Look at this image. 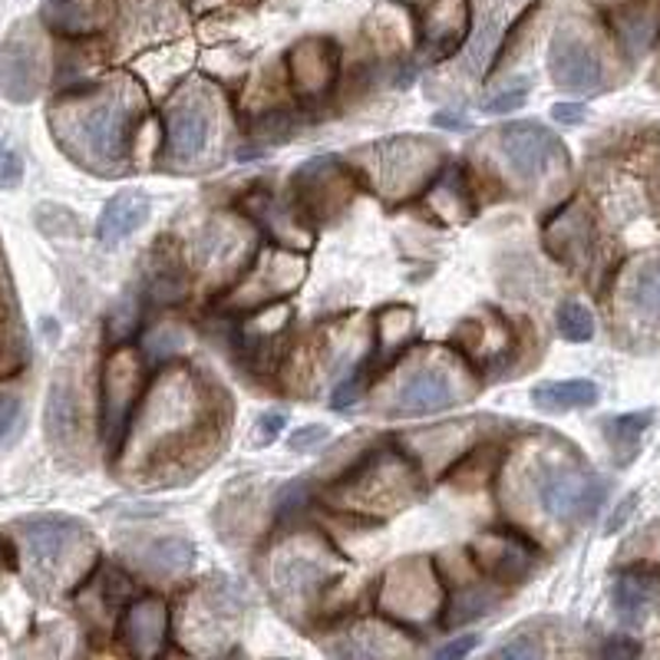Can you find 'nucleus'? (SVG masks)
I'll return each mask as SVG.
<instances>
[{"instance_id":"nucleus-25","label":"nucleus","mask_w":660,"mask_h":660,"mask_svg":"<svg viewBox=\"0 0 660 660\" xmlns=\"http://www.w3.org/2000/svg\"><path fill=\"white\" fill-rule=\"evenodd\" d=\"M79 433H82L79 390L69 373H60L47 399V436L56 449H73L79 443Z\"/></svg>"},{"instance_id":"nucleus-4","label":"nucleus","mask_w":660,"mask_h":660,"mask_svg":"<svg viewBox=\"0 0 660 660\" xmlns=\"http://www.w3.org/2000/svg\"><path fill=\"white\" fill-rule=\"evenodd\" d=\"M420 492V472L417 462L406 456V449L396 446H373L367 449L347 472H341L327 485V499L351 512H373L377 509H399Z\"/></svg>"},{"instance_id":"nucleus-31","label":"nucleus","mask_w":660,"mask_h":660,"mask_svg":"<svg viewBox=\"0 0 660 660\" xmlns=\"http://www.w3.org/2000/svg\"><path fill=\"white\" fill-rule=\"evenodd\" d=\"M601 396L595 380H545L532 390V403L545 412H571L588 409Z\"/></svg>"},{"instance_id":"nucleus-22","label":"nucleus","mask_w":660,"mask_h":660,"mask_svg":"<svg viewBox=\"0 0 660 660\" xmlns=\"http://www.w3.org/2000/svg\"><path fill=\"white\" fill-rule=\"evenodd\" d=\"M169 605L162 598H132L126 605V614L119 621V640L129 647L136 657H158L165 653V640H169Z\"/></svg>"},{"instance_id":"nucleus-8","label":"nucleus","mask_w":660,"mask_h":660,"mask_svg":"<svg viewBox=\"0 0 660 660\" xmlns=\"http://www.w3.org/2000/svg\"><path fill=\"white\" fill-rule=\"evenodd\" d=\"M462 399V373L459 360H446L443 354L412 357L409 367L386 383L383 417L390 420H417L449 409Z\"/></svg>"},{"instance_id":"nucleus-35","label":"nucleus","mask_w":660,"mask_h":660,"mask_svg":"<svg viewBox=\"0 0 660 660\" xmlns=\"http://www.w3.org/2000/svg\"><path fill=\"white\" fill-rule=\"evenodd\" d=\"M503 601V592H495V582L492 585H462L456 595L446 598V624H466V621H475L482 614H488L492 608H499Z\"/></svg>"},{"instance_id":"nucleus-6","label":"nucleus","mask_w":660,"mask_h":660,"mask_svg":"<svg viewBox=\"0 0 660 660\" xmlns=\"http://www.w3.org/2000/svg\"><path fill=\"white\" fill-rule=\"evenodd\" d=\"M162 158L179 169L208 165L215 149H221V103L215 90L202 87V82L179 87L162 110Z\"/></svg>"},{"instance_id":"nucleus-11","label":"nucleus","mask_w":660,"mask_h":660,"mask_svg":"<svg viewBox=\"0 0 660 660\" xmlns=\"http://www.w3.org/2000/svg\"><path fill=\"white\" fill-rule=\"evenodd\" d=\"M90 542L87 529L66 516H40L21 525L24 558L37 585H60L79 568V548Z\"/></svg>"},{"instance_id":"nucleus-18","label":"nucleus","mask_w":660,"mask_h":660,"mask_svg":"<svg viewBox=\"0 0 660 660\" xmlns=\"http://www.w3.org/2000/svg\"><path fill=\"white\" fill-rule=\"evenodd\" d=\"M542 244L545 252L568 268H585L595 252V221L582 199L564 202L558 212H551L542 225Z\"/></svg>"},{"instance_id":"nucleus-33","label":"nucleus","mask_w":660,"mask_h":660,"mask_svg":"<svg viewBox=\"0 0 660 660\" xmlns=\"http://www.w3.org/2000/svg\"><path fill=\"white\" fill-rule=\"evenodd\" d=\"M657 578H660L657 568H631L618 578L614 608L621 611V618L637 621L650 608V601L657 598Z\"/></svg>"},{"instance_id":"nucleus-42","label":"nucleus","mask_w":660,"mask_h":660,"mask_svg":"<svg viewBox=\"0 0 660 660\" xmlns=\"http://www.w3.org/2000/svg\"><path fill=\"white\" fill-rule=\"evenodd\" d=\"M284 427H288V417H284L281 409L262 412V417H258V427H255V443H258V446H271V443L281 436Z\"/></svg>"},{"instance_id":"nucleus-37","label":"nucleus","mask_w":660,"mask_h":660,"mask_svg":"<svg viewBox=\"0 0 660 660\" xmlns=\"http://www.w3.org/2000/svg\"><path fill=\"white\" fill-rule=\"evenodd\" d=\"M195 561V545L173 535V538H158L155 545H149L145 551V564L155 571V574H165V578H173V574H182L186 568H192Z\"/></svg>"},{"instance_id":"nucleus-5","label":"nucleus","mask_w":660,"mask_h":660,"mask_svg":"<svg viewBox=\"0 0 660 660\" xmlns=\"http://www.w3.org/2000/svg\"><path fill=\"white\" fill-rule=\"evenodd\" d=\"M334 558V548L307 532L278 542L268 555V588L275 592V601L288 614L314 611L323 592L341 582Z\"/></svg>"},{"instance_id":"nucleus-50","label":"nucleus","mask_w":660,"mask_h":660,"mask_svg":"<svg viewBox=\"0 0 660 660\" xmlns=\"http://www.w3.org/2000/svg\"><path fill=\"white\" fill-rule=\"evenodd\" d=\"M433 126L453 129V132L459 129V132H462V129H469V119H466V116H456V113H436V116H433Z\"/></svg>"},{"instance_id":"nucleus-39","label":"nucleus","mask_w":660,"mask_h":660,"mask_svg":"<svg viewBox=\"0 0 660 660\" xmlns=\"http://www.w3.org/2000/svg\"><path fill=\"white\" fill-rule=\"evenodd\" d=\"M555 327L571 344H588L595 338V317L582 301H561L555 314Z\"/></svg>"},{"instance_id":"nucleus-29","label":"nucleus","mask_w":660,"mask_h":660,"mask_svg":"<svg viewBox=\"0 0 660 660\" xmlns=\"http://www.w3.org/2000/svg\"><path fill=\"white\" fill-rule=\"evenodd\" d=\"M621 47L627 56H640L650 50V43L657 40L660 34V8L653 0H634V4L621 8L611 21Z\"/></svg>"},{"instance_id":"nucleus-1","label":"nucleus","mask_w":660,"mask_h":660,"mask_svg":"<svg viewBox=\"0 0 660 660\" xmlns=\"http://www.w3.org/2000/svg\"><path fill=\"white\" fill-rule=\"evenodd\" d=\"M145 119V97L129 79H103L56 100L50 126L69 158L93 173H119Z\"/></svg>"},{"instance_id":"nucleus-10","label":"nucleus","mask_w":660,"mask_h":660,"mask_svg":"<svg viewBox=\"0 0 660 660\" xmlns=\"http://www.w3.org/2000/svg\"><path fill=\"white\" fill-rule=\"evenodd\" d=\"M495 136H499V152L519 186L545 189L561 173H568V149L548 126L519 119L506 123Z\"/></svg>"},{"instance_id":"nucleus-14","label":"nucleus","mask_w":660,"mask_h":660,"mask_svg":"<svg viewBox=\"0 0 660 660\" xmlns=\"http://www.w3.org/2000/svg\"><path fill=\"white\" fill-rule=\"evenodd\" d=\"M304 275H307V262L297 258L294 248H281V244L268 248V252H262V258L252 265V271L241 278V284L234 288L231 304L238 310L268 307L271 301L288 297L294 288H301Z\"/></svg>"},{"instance_id":"nucleus-2","label":"nucleus","mask_w":660,"mask_h":660,"mask_svg":"<svg viewBox=\"0 0 660 660\" xmlns=\"http://www.w3.org/2000/svg\"><path fill=\"white\" fill-rule=\"evenodd\" d=\"M218 403L221 393L189 367H165L145 403L139 406L136 436L145 443V462L152 469H169L189 462L195 453H205L218 436Z\"/></svg>"},{"instance_id":"nucleus-28","label":"nucleus","mask_w":660,"mask_h":660,"mask_svg":"<svg viewBox=\"0 0 660 660\" xmlns=\"http://www.w3.org/2000/svg\"><path fill=\"white\" fill-rule=\"evenodd\" d=\"M113 17V0H50L47 21L53 30L82 37V34H97L106 27Z\"/></svg>"},{"instance_id":"nucleus-19","label":"nucleus","mask_w":660,"mask_h":660,"mask_svg":"<svg viewBox=\"0 0 660 660\" xmlns=\"http://www.w3.org/2000/svg\"><path fill=\"white\" fill-rule=\"evenodd\" d=\"M47 79L43 43L30 27H17L0 53V90L14 103H30Z\"/></svg>"},{"instance_id":"nucleus-48","label":"nucleus","mask_w":660,"mask_h":660,"mask_svg":"<svg viewBox=\"0 0 660 660\" xmlns=\"http://www.w3.org/2000/svg\"><path fill=\"white\" fill-rule=\"evenodd\" d=\"M475 634H466V637H456V640H449V644H443L440 650H436V657H443V660H453V657H466L472 647H475Z\"/></svg>"},{"instance_id":"nucleus-51","label":"nucleus","mask_w":660,"mask_h":660,"mask_svg":"<svg viewBox=\"0 0 660 660\" xmlns=\"http://www.w3.org/2000/svg\"><path fill=\"white\" fill-rule=\"evenodd\" d=\"M653 82H657V87H660V69H657V73H653Z\"/></svg>"},{"instance_id":"nucleus-23","label":"nucleus","mask_w":660,"mask_h":660,"mask_svg":"<svg viewBox=\"0 0 660 660\" xmlns=\"http://www.w3.org/2000/svg\"><path fill=\"white\" fill-rule=\"evenodd\" d=\"M244 212L252 215L275 238V244H281V248H297V241L310 244V238H314V225L297 208V202L284 205L268 192H255V195L244 199Z\"/></svg>"},{"instance_id":"nucleus-13","label":"nucleus","mask_w":660,"mask_h":660,"mask_svg":"<svg viewBox=\"0 0 660 660\" xmlns=\"http://www.w3.org/2000/svg\"><path fill=\"white\" fill-rule=\"evenodd\" d=\"M142 386V360L136 347H116L103 370V433L113 453L123 449L129 436V423L139 409Z\"/></svg>"},{"instance_id":"nucleus-36","label":"nucleus","mask_w":660,"mask_h":660,"mask_svg":"<svg viewBox=\"0 0 660 660\" xmlns=\"http://www.w3.org/2000/svg\"><path fill=\"white\" fill-rule=\"evenodd\" d=\"M653 423V409H640V412H624V417H611L605 423V436L611 443V449L618 453V462H631L637 446H640V436L647 433V427Z\"/></svg>"},{"instance_id":"nucleus-20","label":"nucleus","mask_w":660,"mask_h":660,"mask_svg":"<svg viewBox=\"0 0 660 660\" xmlns=\"http://www.w3.org/2000/svg\"><path fill=\"white\" fill-rule=\"evenodd\" d=\"M453 344H456L459 357L479 370L482 367H506L512 351H516L509 320L495 310H485V317H466L453 330Z\"/></svg>"},{"instance_id":"nucleus-15","label":"nucleus","mask_w":660,"mask_h":660,"mask_svg":"<svg viewBox=\"0 0 660 660\" xmlns=\"http://www.w3.org/2000/svg\"><path fill=\"white\" fill-rule=\"evenodd\" d=\"M469 555L488 582H495L499 588H509V585L525 582L532 574L538 548L529 535H522L516 529H488L479 538H472Z\"/></svg>"},{"instance_id":"nucleus-9","label":"nucleus","mask_w":660,"mask_h":660,"mask_svg":"<svg viewBox=\"0 0 660 660\" xmlns=\"http://www.w3.org/2000/svg\"><path fill=\"white\" fill-rule=\"evenodd\" d=\"M446 585L427 555L399 558L386 568L377 588V608L393 624H427L446 611Z\"/></svg>"},{"instance_id":"nucleus-52","label":"nucleus","mask_w":660,"mask_h":660,"mask_svg":"<svg viewBox=\"0 0 660 660\" xmlns=\"http://www.w3.org/2000/svg\"><path fill=\"white\" fill-rule=\"evenodd\" d=\"M0 149H4V145H0Z\"/></svg>"},{"instance_id":"nucleus-47","label":"nucleus","mask_w":660,"mask_h":660,"mask_svg":"<svg viewBox=\"0 0 660 660\" xmlns=\"http://www.w3.org/2000/svg\"><path fill=\"white\" fill-rule=\"evenodd\" d=\"M640 644L631 637H608V644L601 647V657H637Z\"/></svg>"},{"instance_id":"nucleus-45","label":"nucleus","mask_w":660,"mask_h":660,"mask_svg":"<svg viewBox=\"0 0 660 660\" xmlns=\"http://www.w3.org/2000/svg\"><path fill=\"white\" fill-rule=\"evenodd\" d=\"M21 417V403L14 396H0V440H4Z\"/></svg>"},{"instance_id":"nucleus-44","label":"nucleus","mask_w":660,"mask_h":660,"mask_svg":"<svg viewBox=\"0 0 660 660\" xmlns=\"http://www.w3.org/2000/svg\"><path fill=\"white\" fill-rule=\"evenodd\" d=\"M330 433H327V427H320V423H310V427H301L291 440H288V446L294 449V453H310L314 446H320L323 440H327Z\"/></svg>"},{"instance_id":"nucleus-41","label":"nucleus","mask_w":660,"mask_h":660,"mask_svg":"<svg viewBox=\"0 0 660 660\" xmlns=\"http://www.w3.org/2000/svg\"><path fill=\"white\" fill-rule=\"evenodd\" d=\"M525 103H529V87H525V82H519V87L503 90L499 97L485 100L482 113H488V116H503V113H516V110H522Z\"/></svg>"},{"instance_id":"nucleus-49","label":"nucleus","mask_w":660,"mask_h":660,"mask_svg":"<svg viewBox=\"0 0 660 660\" xmlns=\"http://www.w3.org/2000/svg\"><path fill=\"white\" fill-rule=\"evenodd\" d=\"M634 503H637V495H627V499L621 503V509H618V512H614V516L608 519V532H618V529H621V525L627 522V516L634 512Z\"/></svg>"},{"instance_id":"nucleus-3","label":"nucleus","mask_w":660,"mask_h":660,"mask_svg":"<svg viewBox=\"0 0 660 660\" xmlns=\"http://www.w3.org/2000/svg\"><path fill=\"white\" fill-rule=\"evenodd\" d=\"M351 158V169L370 192L386 202H409L440 176L446 152L440 142L420 136H390L357 149Z\"/></svg>"},{"instance_id":"nucleus-43","label":"nucleus","mask_w":660,"mask_h":660,"mask_svg":"<svg viewBox=\"0 0 660 660\" xmlns=\"http://www.w3.org/2000/svg\"><path fill=\"white\" fill-rule=\"evenodd\" d=\"M24 179V162L17 152L0 149V189H14Z\"/></svg>"},{"instance_id":"nucleus-32","label":"nucleus","mask_w":660,"mask_h":660,"mask_svg":"<svg viewBox=\"0 0 660 660\" xmlns=\"http://www.w3.org/2000/svg\"><path fill=\"white\" fill-rule=\"evenodd\" d=\"M399 637H406L403 631L383 624V621H360L357 627L347 631V644L338 647V653L344 657H396L406 647L399 644Z\"/></svg>"},{"instance_id":"nucleus-30","label":"nucleus","mask_w":660,"mask_h":660,"mask_svg":"<svg viewBox=\"0 0 660 660\" xmlns=\"http://www.w3.org/2000/svg\"><path fill=\"white\" fill-rule=\"evenodd\" d=\"M189 291H192V281L186 265L179 262L173 248L158 244V252L152 255V268L145 275V297L155 304H179L189 297Z\"/></svg>"},{"instance_id":"nucleus-38","label":"nucleus","mask_w":660,"mask_h":660,"mask_svg":"<svg viewBox=\"0 0 660 660\" xmlns=\"http://www.w3.org/2000/svg\"><path fill=\"white\" fill-rule=\"evenodd\" d=\"M545 621H529L522 624L512 637H506V644H499L492 650L495 660H532V657H545L548 647H545V634H542Z\"/></svg>"},{"instance_id":"nucleus-16","label":"nucleus","mask_w":660,"mask_h":660,"mask_svg":"<svg viewBox=\"0 0 660 660\" xmlns=\"http://www.w3.org/2000/svg\"><path fill=\"white\" fill-rule=\"evenodd\" d=\"M548 73L555 87L571 93H595L605 82V63L595 43L574 27H564L551 37L548 47Z\"/></svg>"},{"instance_id":"nucleus-17","label":"nucleus","mask_w":660,"mask_h":660,"mask_svg":"<svg viewBox=\"0 0 660 660\" xmlns=\"http://www.w3.org/2000/svg\"><path fill=\"white\" fill-rule=\"evenodd\" d=\"M288 79L291 90L314 103L327 97L341 79V47L330 37H304L288 50Z\"/></svg>"},{"instance_id":"nucleus-46","label":"nucleus","mask_w":660,"mask_h":660,"mask_svg":"<svg viewBox=\"0 0 660 660\" xmlns=\"http://www.w3.org/2000/svg\"><path fill=\"white\" fill-rule=\"evenodd\" d=\"M551 116L558 119V123H564V126H578V123H585V106L582 103H555L551 106Z\"/></svg>"},{"instance_id":"nucleus-34","label":"nucleus","mask_w":660,"mask_h":660,"mask_svg":"<svg viewBox=\"0 0 660 660\" xmlns=\"http://www.w3.org/2000/svg\"><path fill=\"white\" fill-rule=\"evenodd\" d=\"M412 334H417V314H412V307H383L377 314V351L380 357H396L403 354V344L412 341Z\"/></svg>"},{"instance_id":"nucleus-27","label":"nucleus","mask_w":660,"mask_h":660,"mask_svg":"<svg viewBox=\"0 0 660 660\" xmlns=\"http://www.w3.org/2000/svg\"><path fill=\"white\" fill-rule=\"evenodd\" d=\"M145 218H149V195L139 189H123L103 205V215L97 221V238L106 248H113L123 238H129L132 231H139L145 225Z\"/></svg>"},{"instance_id":"nucleus-24","label":"nucleus","mask_w":660,"mask_h":660,"mask_svg":"<svg viewBox=\"0 0 660 660\" xmlns=\"http://www.w3.org/2000/svg\"><path fill=\"white\" fill-rule=\"evenodd\" d=\"M244 241H248L244 228H241L238 221L218 215V218L205 221V225L195 231V238H192V255H195V262H199L202 271H218V268H225L228 262L241 258Z\"/></svg>"},{"instance_id":"nucleus-7","label":"nucleus","mask_w":660,"mask_h":660,"mask_svg":"<svg viewBox=\"0 0 660 660\" xmlns=\"http://www.w3.org/2000/svg\"><path fill=\"white\" fill-rule=\"evenodd\" d=\"M532 495L545 519L558 525H574L592 519L605 506L608 485L578 459L538 456L532 469Z\"/></svg>"},{"instance_id":"nucleus-26","label":"nucleus","mask_w":660,"mask_h":660,"mask_svg":"<svg viewBox=\"0 0 660 660\" xmlns=\"http://www.w3.org/2000/svg\"><path fill=\"white\" fill-rule=\"evenodd\" d=\"M621 297L634 317L660 323V252H650L631 265L621 281Z\"/></svg>"},{"instance_id":"nucleus-40","label":"nucleus","mask_w":660,"mask_h":660,"mask_svg":"<svg viewBox=\"0 0 660 660\" xmlns=\"http://www.w3.org/2000/svg\"><path fill=\"white\" fill-rule=\"evenodd\" d=\"M307 499H310L307 479H297V482L284 485V488H281V495H278V506H275L278 522H281V525H284V522H294V516H297V512L307 506Z\"/></svg>"},{"instance_id":"nucleus-12","label":"nucleus","mask_w":660,"mask_h":660,"mask_svg":"<svg viewBox=\"0 0 660 660\" xmlns=\"http://www.w3.org/2000/svg\"><path fill=\"white\" fill-rule=\"evenodd\" d=\"M354 182H360L357 173L351 169V162H341L338 155L307 158L291 179L294 202L310 218V225L338 221L354 202Z\"/></svg>"},{"instance_id":"nucleus-21","label":"nucleus","mask_w":660,"mask_h":660,"mask_svg":"<svg viewBox=\"0 0 660 660\" xmlns=\"http://www.w3.org/2000/svg\"><path fill=\"white\" fill-rule=\"evenodd\" d=\"M417 34L433 60H449L472 34V4L469 0H427Z\"/></svg>"}]
</instances>
